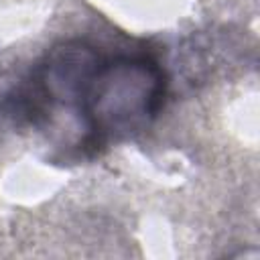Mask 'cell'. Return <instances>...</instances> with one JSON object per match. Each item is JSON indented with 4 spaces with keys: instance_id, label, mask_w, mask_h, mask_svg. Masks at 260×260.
Here are the masks:
<instances>
[{
    "instance_id": "1",
    "label": "cell",
    "mask_w": 260,
    "mask_h": 260,
    "mask_svg": "<svg viewBox=\"0 0 260 260\" xmlns=\"http://www.w3.org/2000/svg\"><path fill=\"white\" fill-rule=\"evenodd\" d=\"M165 87V73L150 57H100L73 106L85 130V144L98 148L140 130L158 114Z\"/></svg>"
}]
</instances>
